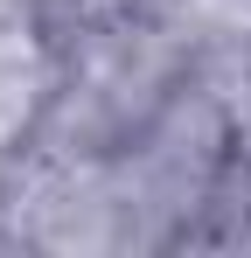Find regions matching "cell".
<instances>
[{"label": "cell", "mask_w": 251, "mask_h": 258, "mask_svg": "<svg viewBox=\"0 0 251 258\" xmlns=\"http://www.w3.org/2000/svg\"><path fill=\"white\" fill-rule=\"evenodd\" d=\"M35 84H42V56L28 42V28L0 21V140H14L28 105H35Z\"/></svg>", "instance_id": "cell-1"}]
</instances>
